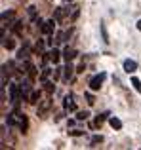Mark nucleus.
Returning <instances> with one entry per match:
<instances>
[{"label": "nucleus", "instance_id": "obj_15", "mask_svg": "<svg viewBox=\"0 0 141 150\" xmlns=\"http://www.w3.org/2000/svg\"><path fill=\"white\" fill-rule=\"evenodd\" d=\"M107 114H109V112H105V114H101V116H97V118H95V122H93V125H95V127H99V125L103 124L105 120H107Z\"/></svg>", "mask_w": 141, "mask_h": 150}, {"label": "nucleus", "instance_id": "obj_23", "mask_svg": "<svg viewBox=\"0 0 141 150\" xmlns=\"http://www.w3.org/2000/svg\"><path fill=\"white\" fill-rule=\"evenodd\" d=\"M44 84H46V91H48V93H52L53 89H56V88L52 86V82H44Z\"/></svg>", "mask_w": 141, "mask_h": 150}, {"label": "nucleus", "instance_id": "obj_25", "mask_svg": "<svg viewBox=\"0 0 141 150\" xmlns=\"http://www.w3.org/2000/svg\"><path fill=\"white\" fill-rule=\"evenodd\" d=\"M48 76H50V69H44V70H42V82H46Z\"/></svg>", "mask_w": 141, "mask_h": 150}, {"label": "nucleus", "instance_id": "obj_4", "mask_svg": "<svg viewBox=\"0 0 141 150\" xmlns=\"http://www.w3.org/2000/svg\"><path fill=\"white\" fill-rule=\"evenodd\" d=\"M50 105H52V101L50 99H44L40 103V105H38V116H46V112H48V108H50Z\"/></svg>", "mask_w": 141, "mask_h": 150}, {"label": "nucleus", "instance_id": "obj_13", "mask_svg": "<svg viewBox=\"0 0 141 150\" xmlns=\"http://www.w3.org/2000/svg\"><path fill=\"white\" fill-rule=\"evenodd\" d=\"M50 59H52L53 63H59V59H61V53H59V50H56V48H53L52 51H50Z\"/></svg>", "mask_w": 141, "mask_h": 150}, {"label": "nucleus", "instance_id": "obj_8", "mask_svg": "<svg viewBox=\"0 0 141 150\" xmlns=\"http://www.w3.org/2000/svg\"><path fill=\"white\" fill-rule=\"evenodd\" d=\"M17 59L19 61H27V59H29V46H23V48L17 51Z\"/></svg>", "mask_w": 141, "mask_h": 150}, {"label": "nucleus", "instance_id": "obj_20", "mask_svg": "<svg viewBox=\"0 0 141 150\" xmlns=\"http://www.w3.org/2000/svg\"><path fill=\"white\" fill-rule=\"evenodd\" d=\"M101 33H103V42H105V44H109V34H107V29H105V25H101Z\"/></svg>", "mask_w": 141, "mask_h": 150}, {"label": "nucleus", "instance_id": "obj_3", "mask_svg": "<svg viewBox=\"0 0 141 150\" xmlns=\"http://www.w3.org/2000/svg\"><path fill=\"white\" fill-rule=\"evenodd\" d=\"M124 70H126L128 74L135 72V70H137V63H135L134 59H126V61H124Z\"/></svg>", "mask_w": 141, "mask_h": 150}, {"label": "nucleus", "instance_id": "obj_9", "mask_svg": "<svg viewBox=\"0 0 141 150\" xmlns=\"http://www.w3.org/2000/svg\"><path fill=\"white\" fill-rule=\"evenodd\" d=\"M69 10H70V8H57L56 13H53V19H56V21H61V19H63V15L67 13Z\"/></svg>", "mask_w": 141, "mask_h": 150}, {"label": "nucleus", "instance_id": "obj_27", "mask_svg": "<svg viewBox=\"0 0 141 150\" xmlns=\"http://www.w3.org/2000/svg\"><path fill=\"white\" fill-rule=\"evenodd\" d=\"M86 101H88V103H90V105H93V97H92V95H90V93H86Z\"/></svg>", "mask_w": 141, "mask_h": 150}, {"label": "nucleus", "instance_id": "obj_26", "mask_svg": "<svg viewBox=\"0 0 141 150\" xmlns=\"http://www.w3.org/2000/svg\"><path fill=\"white\" fill-rule=\"evenodd\" d=\"M10 17H14V13H11V11H4V13H2V19H4V21H6V19H10Z\"/></svg>", "mask_w": 141, "mask_h": 150}, {"label": "nucleus", "instance_id": "obj_7", "mask_svg": "<svg viewBox=\"0 0 141 150\" xmlns=\"http://www.w3.org/2000/svg\"><path fill=\"white\" fill-rule=\"evenodd\" d=\"M19 129H21V133H27V125H29V120H27L25 114H19V122H17Z\"/></svg>", "mask_w": 141, "mask_h": 150}, {"label": "nucleus", "instance_id": "obj_2", "mask_svg": "<svg viewBox=\"0 0 141 150\" xmlns=\"http://www.w3.org/2000/svg\"><path fill=\"white\" fill-rule=\"evenodd\" d=\"M53 29H56V19H50V21L42 23L40 33H42V34H46V36H50V34H53Z\"/></svg>", "mask_w": 141, "mask_h": 150}, {"label": "nucleus", "instance_id": "obj_19", "mask_svg": "<svg viewBox=\"0 0 141 150\" xmlns=\"http://www.w3.org/2000/svg\"><path fill=\"white\" fill-rule=\"evenodd\" d=\"M21 29H23V23H21V21H15V25H14V33H15V34H21Z\"/></svg>", "mask_w": 141, "mask_h": 150}, {"label": "nucleus", "instance_id": "obj_18", "mask_svg": "<svg viewBox=\"0 0 141 150\" xmlns=\"http://www.w3.org/2000/svg\"><path fill=\"white\" fill-rule=\"evenodd\" d=\"M69 34H70V33H67V30L59 33V34H57V42H65V40H67V36H69Z\"/></svg>", "mask_w": 141, "mask_h": 150}, {"label": "nucleus", "instance_id": "obj_28", "mask_svg": "<svg viewBox=\"0 0 141 150\" xmlns=\"http://www.w3.org/2000/svg\"><path fill=\"white\" fill-rule=\"evenodd\" d=\"M84 70H86V65H84V63H82V65H80V67H78V69H76V72H84Z\"/></svg>", "mask_w": 141, "mask_h": 150}, {"label": "nucleus", "instance_id": "obj_14", "mask_svg": "<svg viewBox=\"0 0 141 150\" xmlns=\"http://www.w3.org/2000/svg\"><path fill=\"white\" fill-rule=\"evenodd\" d=\"M36 101H40V91H33L29 95V103H31V105H34Z\"/></svg>", "mask_w": 141, "mask_h": 150}, {"label": "nucleus", "instance_id": "obj_22", "mask_svg": "<svg viewBox=\"0 0 141 150\" xmlns=\"http://www.w3.org/2000/svg\"><path fill=\"white\" fill-rule=\"evenodd\" d=\"M101 141H103V137H101V135H95V137L92 139V144L95 146V144H97V143H101Z\"/></svg>", "mask_w": 141, "mask_h": 150}, {"label": "nucleus", "instance_id": "obj_17", "mask_svg": "<svg viewBox=\"0 0 141 150\" xmlns=\"http://www.w3.org/2000/svg\"><path fill=\"white\" fill-rule=\"evenodd\" d=\"M2 46H4L6 50H14V48H15V42H14V40H2Z\"/></svg>", "mask_w": 141, "mask_h": 150}, {"label": "nucleus", "instance_id": "obj_21", "mask_svg": "<svg viewBox=\"0 0 141 150\" xmlns=\"http://www.w3.org/2000/svg\"><path fill=\"white\" fill-rule=\"evenodd\" d=\"M88 116H90V112H86V110H84V112H78L76 114V120H86Z\"/></svg>", "mask_w": 141, "mask_h": 150}, {"label": "nucleus", "instance_id": "obj_12", "mask_svg": "<svg viewBox=\"0 0 141 150\" xmlns=\"http://www.w3.org/2000/svg\"><path fill=\"white\" fill-rule=\"evenodd\" d=\"M109 124H111L113 129H122V122L118 118H109Z\"/></svg>", "mask_w": 141, "mask_h": 150}, {"label": "nucleus", "instance_id": "obj_1", "mask_svg": "<svg viewBox=\"0 0 141 150\" xmlns=\"http://www.w3.org/2000/svg\"><path fill=\"white\" fill-rule=\"evenodd\" d=\"M105 78H107V74H105V72H101V74H97V76H93V78H92V82H90V89L97 91V89L101 88V84H103Z\"/></svg>", "mask_w": 141, "mask_h": 150}, {"label": "nucleus", "instance_id": "obj_5", "mask_svg": "<svg viewBox=\"0 0 141 150\" xmlns=\"http://www.w3.org/2000/svg\"><path fill=\"white\" fill-rule=\"evenodd\" d=\"M73 72H74V67L70 65V61H67V65L63 67V78H65V80L69 82L70 78H73Z\"/></svg>", "mask_w": 141, "mask_h": 150}, {"label": "nucleus", "instance_id": "obj_6", "mask_svg": "<svg viewBox=\"0 0 141 150\" xmlns=\"http://www.w3.org/2000/svg\"><path fill=\"white\" fill-rule=\"evenodd\" d=\"M25 72L29 74V78H31V80H34V76H36V70H34L33 63H31L29 59H27V61H25Z\"/></svg>", "mask_w": 141, "mask_h": 150}, {"label": "nucleus", "instance_id": "obj_24", "mask_svg": "<svg viewBox=\"0 0 141 150\" xmlns=\"http://www.w3.org/2000/svg\"><path fill=\"white\" fill-rule=\"evenodd\" d=\"M29 13H31V17L36 21V10H34V6H31V8H29Z\"/></svg>", "mask_w": 141, "mask_h": 150}, {"label": "nucleus", "instance_id": "obj_16", "mask_svg": "<svg viewBox=\"0 0 141 150\" xmlns=\"http://www.w3.org/2000/svg\"><path fill=\"white\" fill-rule=\"evenodd\" d=\"M132 86H134V89L137 93H141V80L139 78H132Z\"/></svg>", "mask_w": 141, "mask_h": 150}, {"label": "nucleus", "instance_id": "obj_10", "mask_svg": "<svg viewBox=\"0 0 141 150\" xmlns=\"http://www.w3.org/2000/svg\"><path fill=\"white\" fill-rule=\"evenodd\" d=\"M63 106H65V108H70V110H76V105L73 103V95H65Z\"/></svg>", "mask_w": 141, "mask_h": 150}, {"label": "nucleus", "instance_id": "obj_11", "mask_svg": "<svg viewBox=\"0 0 141 150\" xmlns=\"http://www.w3.org/2000/svg\"><path fill=\"white\" fill-rule=\"evenodd\" d=\"M63 57H65V61H73V59L76 57V51H74V50H70V48H65V51H63Z\"/></svg>", "mask_w": 141, "mask_h": 150}, {"label": "nucleus", "instance_id": "obj_29", "mask_svg": "<svg viewBox=\"0 0 141 150\" xmlns=\"http://www.w3.org/2000/svg\"><path fill=\"white\" fill-rule=\"evenodd\" d=\"M135 27H137V30H141V19L137 21V25H135Z\"/></svg>", "mask_w": 141, "mask_h": 150}]
</instances>
